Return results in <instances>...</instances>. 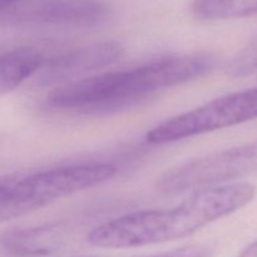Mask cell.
<instances>
[{
    "mask_svg": "<svg viewBox=\"0 0 257 257\" xmlns=\"http://www.w3.org/2000/svg\"><path fill=\"white\" fill-rule=\"evenodd\" d=\"M257 173V141L171 167L157 180L165 193H182L235 183Z\"/></svg>",
    "mask_w": 257,
    "mask_h": 257,
    "instance_id": "obj_4",
    "label": "cell"
},
{
    "mask_svg": "<svg viewBox=\"0 0 257 257\" xmlns=\"http://www.w3.org/2000/svg\"><path fill=\"white\" fill-rule=\"evenodd\" d=\"M212 250L206 245H188L150 257H211Z\"/></svg>",
    "mask_w": 257,
    "mask_h": 257,
    "instance_id": "obj_12",
    "label": "cell"
},
{
    "mask_svg": "<svg viewBox=\"0 0 257 257\" xmlns=\"http://www.w3.org/2000/svg\"><path fill=\"white\" fill-rule=\"evenodd\" d=\"M211 53L167 55L130 69L104 72L59 85L47 98L59 110L107 114L128 109L156 93L198 79L213 69Z\"/></svg>",
    "mask_w": 257,
    "mask_h": 257,
    "instance_id": "obj_1",
    "label": "cell"
},
{
    "mask_svg": "<svg viewBox=\"0 0 257 257\" xmlns=\"http://www.w3.org/2000/svg\"><path fill=\"white\" fill-rule=\"evenodd\" d=\"M255 193V186L248 182L196 191L173 208L137 211L102 223L88 235V242L103 248H131L180 240L245 207Z\"/></svg>",
    "mask_w": 257,
    "mask_h": 257,
    "instance_id": "obj_2",
    "label": "cell"
},
{
    "mask_svg": "<svg viewBox=\"0 0 257 257\" xmlns=\"http://www.w3.org/2000/svg\"><path fill=\"white\" fill-rule=\"evenodd\" d=\"M236 257H257V240L243 248Z\"/></svg>",
    "mask_w": 257,
    "mask_h": 257,
    "instance_id": "obj_13",
    "label": "cell"
},
{
    "mask_svg": "<svg viewBox=\"0 0 257 257\" xmlns=\"http://www.w3.org/2000/svg\"><path fill=\"white\" fill-rule=\"evenodd\" d=\"M192 13L205 22L256 17L257 0H193Z\"/></svg>",
    "mask_w": 257,
    "mask_h": 257,
    "instance_id": "obj_10",
    "label": "cell"
},
{
    "mask_svg": "<svg viewBox=\"0 0 257 257\" xmlns=\"http://www.w3.org/2000/svg\"><path fill=\"white\" fill-rule=\"evenodd\" d=\"M115 173L117 168L112 165L89 163L0 178V222L22 217L60 198L102 185Z\"/></svg>",
    "mask_w": 257,
    "mask_h": 257,
    "instance_id": "obj_3",
    "label": "cell"
},
{
    "mask_svg": "<svg viewBox=\"0 0 257 257\" xmlns=\"http://www.w3.org/2000/svg\"><path fill=\"white\" fill-rule=\"evenodd\" d=\"M68 240L63 222L45 223L29 228H14L0 235V250L9 256L34 257L59 252Z\"/></svg>",
    "mask_w": 257,
    "mask_h": 257,
    "instance_id": "obj_8",
    "label": "cell"
},
{
    "mask_svg": "<svg viewBox=\"0 0 257 257\" xmlns=\"http://www.w3.org/2000/svg\"><path fill=\"white\" fill-rule=\"evenodd\" d=\"M257 118V88L230 93L192 110L166 119L146 136L152 145H165Z\"/></svg>",
    "mask_w": 257,
    "mask_h": 257,
    "instance_id": "obj_5",
    "label": "cell"
},
{
    "mask_svg": "<svg viewBox=\"0 0 257 257\" xmlns=\"http://www.w3.org/2000/svg\"><path fill=\"white\" fill-rule=\"evenodd\" d=\"M123 52L124 49L122 45L113 40L93 43L68 50L44 60L42 68L37 73V83L40 87H50L75 82L79 80L82 75L112 65L119 60Z\"/></svg>",
    "mask_w": 257,
    "mask_h": 257,
    "instance_id": "obj_7",
    "label": "cell"
},
{
    "mask_svg": "<svg viewBox=\"0 0 257 257\" xmlns=\"http://www.w3.org/2000/svg\"><path fill=\"white\" fill-rule=\"evenodd\" d=\"M44 60L42 53L30 48L0 54V94L15 89L37 74Z\"/></svg>",
    "mask_w": 257,
    "mask_h": 257,
    "instance_id": "obj_9",
    "label": "cell"
},
{
    "mask_svg": "<svg viewBox=\"0 0 257 257\" xmlns=\"http://www.w3.org/2000/svg\"><path fill=\"white\" fill-rule=\"evenodd\" d=\"M253 73L257 74V38L242 48L228 65V74L233 78L247 77Z\"/></svg>",
    "mask_w": 257,
    "mask_h": 257,
    "instance_id": "obj_11",
    "label": "cell"
},
{
    "mask_svg": "<svg viewBox=\"0 0 257 257\" xmlns=\"http://www.w3.org/2000/svg\"><path fill=\"white\" fill-rule=\"evenodd\" d=\"M109 15L104 0H27L13 8L10 19L33 27L90 28L105 23Z\"/></svg>",
    "mask_w": 257,
    "mask_h": 257,
    "instance_id": "obj_6",
    "label": "cell"
},
{
    "mask_svg": "<svg viewBox=\"0 0 257 257\" xmlns=\"http://www.w3.org/2000/svg\"><path fill=\"white\" fill-rule=\"evenodd\" d=\"M24 2H27V0H0V12L13 9V8L18 7Z\"/></svg>",
    "mask_w": 257,
    "mask_h": 257,
    "instance_id": "obj_14",
    "label": "cell"
}]
</instances>
